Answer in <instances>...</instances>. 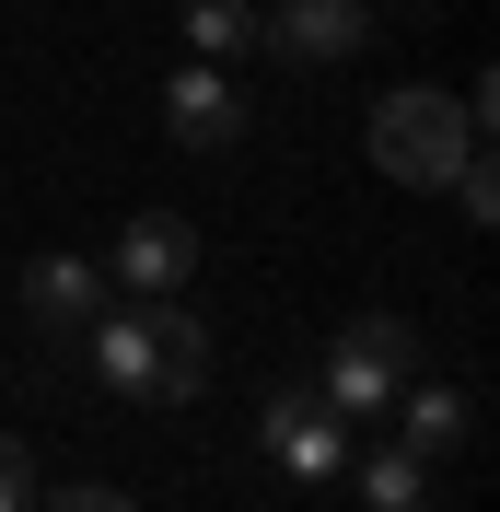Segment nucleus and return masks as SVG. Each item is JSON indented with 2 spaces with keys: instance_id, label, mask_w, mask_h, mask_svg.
<instances>
[{
  "instance_id": "11",
  "label": "nucleus",
  "mask_w": 500,
  "mask_h": 512,
  "mask_svg": "<svg viewBox=\"0 0 500 512\" xmlns=\"http://www.w3.org/2000/svg\"><path fill=\"white\" fill-rule=\"evenodd\" d=\"M175 24H187L198 59H245V47H256V0H187Z\"/></svg>"
},
{
  "instance_id": "8",
  "label": "nucleus",
  "mask_w": 500,
  "mask_h": 512,
  "mask_svg": "<svg viewBox=\"0 0 500 512\" xmlns=\"http://www.w3.org/2000/svg\"><path fill=\"white\" fill-rule=\"evenodd\" d=\"M105 303H117V291H105V268H94V256H59V245H47V256L24 268V315L47 326V338H82Z\"/></svg>"
},
{
  "instance_id": "9",
  "label": "nucleus",
  "mask_w": 500,
  "mask_h": 512,
  "mask_svg": "<svg viewBox=\"0 0 500 512\" xmlns=\"http://www.w3.org/2000/svg\"><path fill=\"white\" fill-rule=\"evenodd\" d=\"M396 419H407V431H396L407 454H454L477 408H466V384H431V373H407V384H396Z\"/></svg>"
},
{
  "instance_id": "12",
  "label": "nucleus",
  "mask_w": 500,
  "mask_h": 512,
  "mask_svg": "<svg viewBox=\"0 0 500 512\" xmlns=\"http://www.w3.org/2000/svg\"><path fill=\"white\" fill-rule=\"evenodd\" d=\"M0 512H35V454L0 431Z\"/></svg>"
},
{
  "instance_id": "1",
  "label": "nucleus",
  "mask_w": 500,
  "mask_h": 512,
  "mask_svg": "<svg viewBox=\"0 0 500 512\" xmlns=\"http://www.w3.org/2000/svg\"><path fill=\"white\" fill-rule=\"evenodd\" d=\"M466 152H477V117H466L454 94H431V82L373 105V163L396 175V187H419V198L454 187V163H466Z\"/></svg>"
},
{
  "instance_id": "6",
  "label": "nucleus",
  "mask_w": 500,
  "mask_h": 512,
  "mask_svg": "<svg viewBox=\"0 0 500 512\" xmlns=\"http://www.w3.org/2000/svg\"><path fill=\"white\" fill-rule=\"evenodd\" d=\"M187 268H198V233L175 222V210H128V233H117V291H128V303L187 291Z\"/></svg>"
},
{
  "instance_id": "5",
  "label": "nucleus",
  "mask_w": 500,
  "mask_h": 512,
  "mask_svg": "<svg viewBox=\"0 0 500 512\" xmlns=\"http://www.w3.org/2000/svg\"><path fill=\"white\" fill-rule=\"evenodd\" d=\"M163 128H175L187 152H233V140L256 128V105H245V82H233L221 59H187L175 82H163Z\"/></svg>"
},
{
  "instance_id": "7",
  "label": "nucleus",
  "mask_w": 500,
  "mask_h": 512,
  "mask_svg": "<svg viewBox=\"0 0 500 512\" xmlns=\"http://www.w3.org/2000/svg\"><path fill=\"white\" fill-rule=\"evenodd\" d=\"M256 47H280L291 70H326V59H361L373 47V12L361 0H291L280 24H256Z\"/></svg>"
},
{
  "instance_id": "4",
  "label": "nucleus",
  "mask_w": 500,
  "mask_h": 512,
  "mask_svg": "<svg viewBox=\"0 0 500 512\" xmlns=\"http://www.w3.org/2000/svg\"><path fill=\"white\" fill-rule=\"evenodd\" d=\"M198 384H210V338H198V315L163 291V303H140V408H187Z\"/></svg>"
},
{
  "instance_id": "2",
  "label": "nucleus",
  "mask_w": 500,
  "mask_h": 512,
  "mask_svg": "<svg viewBox=\"0 0 500 512\" xmlns=\"http://www.w3.org/2000/svg\"><path fill=\"white\" fill-rule=\"evenodd\" d=\"M419 373V338H407V315H349L338 338H326V373H314V396L338 419H373L396 408V384Z\"/></svg>"
},
{
  "instance_id": "3",
  "label": "nucleus",
  "mask_w": 500,
  "mask_h": 512,
  "mask_svg": "<svg viewBox=\"0 0 500 512\" xmlns=\"http://www.w3.org/2000/svg\"><path fill=\"white\" fill-rule=\"evenodd\" d=\"M256 443H268V466H291L303 489H338V478H349V454H361V443H349V419L326 408L314 384H280V396H268Z\"/></svg>"
},
{
  "instance_id": "13",
  "label": "nucleus",
  "mask_w": 500,
  "mask_h": 512,
  "mask_svg": "<svg viewBox=\"0 0 500 512\" xmlns=\"http://www.w3.org/2000/svg\"><path fill=\"white\" fill-rule=\"evenodd\" d=\"M35 512H140V501H128V489H94V478H82V489H47Z\"/></svg>"
},
{
  "instance_id": "10",
  "label": "nucleus",
  "mask_w": 500,
  "mask_h": 512,
  "mask_svg": "<svg viewBox=\"0 0 500 512\" xmlns=\"http://www.w3.org/2000/svg\"><path fill=\"white\" fill-rule=\"evenodd\" d=\"M373 512H431V454H407V443H373V454H349V478Z\"/></svg>"
}]
</instances>
